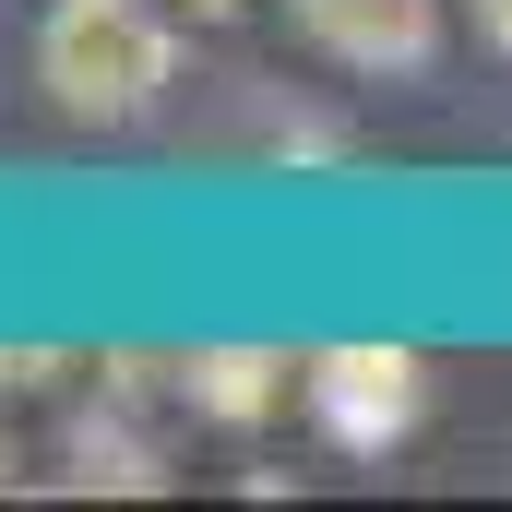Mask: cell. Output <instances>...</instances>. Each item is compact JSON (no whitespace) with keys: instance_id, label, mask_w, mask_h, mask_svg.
<instances>
[{"instance_id":"8","label":"cell","mask_w":512,"mask_h":512,"mask_svg":"<svg viewBox=\"0 0 512 512\" xmlns=\"http://www.w3.org/2000/svg\"><path fill=\"white\" fill-rule=\"evenodd\" d=\"M465 24H477V48H501V60H512V0H465Z\"/></svg>"},{"instance_id":"9","label":"cell","mask_w":512,"mask_h":512,"mask_svg":"<svg viewBox=\"0 0 512 512\" xmlns=\"http://www.w3.org/2000/svg\"><path fill=\"white\" fill-rule=\"evenodd\" d=\"M179 12H191V24H227V12H251V0H179Z\"/></svg>"},{"instance_id":"10","label":"cell","mask_w":512,"mask_h":512,"mask_svg":"<svg viewBox=\"0 0 512 512\" xmlns=\"http://www.w3.org/2000/svg\"><path fill=\"white\" fill-rule=\"evenodd\" d=\"M0 489H12V429H0Z\"/></svg>"},{"instance_id":"6","label":"cell","mask_w":512,"mask_h":512,"mask_svg":"<svg viewBox=\"0 0 512 512\" xmlns=\"http://www.w3.org/2000/svg\"><path fill=\"white\" fill-rule=\"evenodd\" d=\"M251 155H274V167H334V155H346V120H334V108H298V96H274V84H251Z\"/></svg>"},{"instance_id":"7","label":"cell","mask_w":512,"mask_h":512,"mask_svg":"<svg viewBox=\"0 0 512 512\" xmlns=\"http://www.w3.org/2000/svg\"><path fill=\"white\" fill-rule=\"evenodd\" d=\"M36 382H60V358L48 346H0V393H36Z\"/></svg>"},{"instance_id":"3","label":"cell","mask_w":512,"mask_h":512,"mask_svg":"<svg viewBox=\"0 0 512 512\" xmlns=\"http://www.w3.org/2000/svg\"><path fill=\"white\" fill-rule=\"evenodd\" d=\"M286 12L358 84H429L441 72V0H286Z\"/></svg>"},{"instance_id":"4","label":"cell","mask_w":512,"mask_h":512,"mask_svg":"<svg viewBox=\"0 0 512 512\" xmlns=\"http://www.w3.org/2000/svg\"><path fill=\"white\" fill-rule=\"evenodd\" d=\"M179 405L215 429H262L286 405V358L274 346H179Z\"/></svg>"},{"instance_id":"1","label":"cell","mask_w":512,"mask_h":512,"mask_svg":"<svg viewBox=\"0 0 512 512\" xmlns=\"http://www.w3.org/2000/svg\"><path fill=\"white\" fill-rule=\"evenodd\" d=\"M36 84L84 131H131L179 84V0H48L36 12Z\"/></svg>"},{"instance_id":"5","label":"cell","mask_w":512,"mask_h":512,"mask_svg":"<svg viewBox=\"0 0 512 512\" xmlns=\"http://www.w3.org/2000/svg\"><path fill=\"white\" fill-rule=\"evenodd\" d=\"M60 489H120V501H155V489H167V453H155V429H131L120 393H96V405L72 417V465H60Z\"/></svg>"},{"instance_id":"2","label":"cell","mask_w":512,"mask_h":512,"mask_svg":"<svg viewBox=\"0 0 512 512\" xmlns=\"http://www.w3.org/2000/svg\"><path fill=\"white\" fill-rule=\"evenodd\" d=\"M298 405L334 453H393L417 417H429V358L417 346H310L298 358Z\"/></svg>"}]
</instances>
